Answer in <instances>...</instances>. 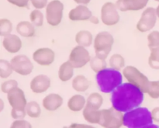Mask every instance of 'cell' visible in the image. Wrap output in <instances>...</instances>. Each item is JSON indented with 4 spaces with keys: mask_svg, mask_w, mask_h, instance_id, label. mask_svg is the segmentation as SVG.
I'll list each match as a JSON object with an SVG mask.
<instances>
[{
    "mask_svg": "<svg viewBox=\"0 0 159 128\" xmlns=\"http://www.w3.org/2000/svg\"><path fill=\"white\" fill-rule=\"evenodd\" d=\"M144 93L141 89L130 82L122 83L111 93L112 107L127 113L141 106L144 101Z\"/></svg>",
    "mask_w": 159,
    "mask_h": 128,
    "instance_id": "cell-1",
    "label": "cell"
},
{
    "mask_svg": "<svg viewBox=\"0 0 159 128\" xmlns=\"http://www.w3.org/2000/svg\"><path fill=\"white\" fill-rule=\"evenodd\" d=\"M152 111L145 107H137L124 113V126L128 128L155 127Z\"/></svg>",
    "mask_w": 159,
    "mask_h": 128,
    "instance_id": "cell-2",
    "label": "cell"
},
{
    "mask_svg": "<svg viewBox=\"0 0 159 128\" xmlns=\"http://www.w3.org/2000/svg\"><path fill=\"white\" fill-rule=\"evenodd\" d=\"M96 80L102 93H112L123 83V75L119 70L107 68L96 73Z\"/></svg>",
    "mask_w": 159,
    "mask_h": 128,
    "instance_id": "cell-3",
    "label": "cell"
},
{
    "mask_svg": "<svg viewBox=\"0 0 159 128\" xmlns=\"http://www.w3.org/2000/svg\"><path fill=\"white\" fill-rule=\"evenodd\" d=\"M114 38L109 32L102 31L97 34L94 39V49L96 55L106 60L111 51Z\"/></svg>",
    "mask_w": 159,
    "mask_h": 128,
    "instance_id": "cell-4",
    "label": "cell"
},
{
    "mask_svg": "<svg viewBox=\"0 0 159 128\" xmlns=\"http://www.w3.org/2000/svg\"><path fill=\"white\" fill-rule=\"evenodd\" d=\"M124 113L112 107L101 110L99 125L105 128H120L124 126Z\"/></svg>",
    "mask_w": 159,
    "mask_h": 128,
    "instance_id": "cell-5",
    "label": "cell"
},
{
    "mask_svg": "<svg viewBox=\"0 0 159 128\" xmlns=\"http://www.w3.org/2000/svg\"><path fill=\"white\" fill-rule=\"evenodd\" d=\"M123 75L128 82L141 89L144 93H146L148 84L150 82L147 76L144 75L134 66H127L123 70Z\"/></svg>",
    "mask_w": 159,
    "mask_h": 128,
    "instance_id": "cell-6",
    "label": "cell"
},
{
    "mask_svg": "<svg viewBox=\"0 0 159 128\" xmlns=\"http://www.w3.org/2000/svg\"><path fill=\"white\" fill-rule=\"evenodd\" d=\"M64 4L59 0H52L46 6V20L49 25L56 26L63 18Z\"/></svg>",
    "mask_w": 159,
    "mask_h": 128,
    "instance_id": "cell-7",
    "label": "cell"
},
{
    "mask_svg": "<svg viewBox=\"0 0 159 128\" xmlns=\"http://www.w3.org/2000/svg\"><path fill=\"white\" fill-rule=\"evenodd\" d=\"M68 61L75 68H81L90 62L91 56L85 47L78 45L71 50Z\"/></svg>",
    "mask_w": 159,
    "mask_h": 128,
    "instance_id": "cell-8",
    "label": "cell"
},
{
    "mask_svg": "<svg viewBox=\"0 0 159 128\" xmlns=\"http://www.w3.org/2000/svg\"><path fill=\"white\" fill-rule=\"evenodd\" d=\"M157 18L156 9L153 7L147 8L141 14V19L137 23V29L142 33L151 30L156 24Z\"/></svg>",
    "mask_w": 159,
    "mask_h": 128,
    "instance_id": "cell-9",
    "label": "cell"
},
{
    "mask_svg": "<svg viewBox=\"0 0 159 128\" xmlns=\"http://www.w3.org/2000/svg\"><path fill=\"white\" fill-rule=\"evenodd\" d=\"M13 71L20 75H28L34 70V64L29 57L24 54H19L10 61Z\"/></svg>",
    "mask_w": 159,
    "mask_h": 128,
    "instance_id": "cell-10",
    "label": "cell"
},
{
    "mask_svg": "<svg viewBox=\"0 0 159 128\" xmlns=\"http://www.w3.org/2000/svg\"><path fill=\"white\" fill-rule=\"evenodd\" d=\"M120 14L118 13L116 4L113 2H106L101 9V20L107 26H114L120 21Z\"/></svg>",
    "mask_w": 159,
    "mask_h": 128,
    "instance_id": "cell-11",
    "label": "cell"
},
{
    "mask_svg": "<svg viewBox=\"0 0 159 128\" xmlns=\"http://www.w3.org/2000/svg\"><path fill=\"white\" fill-rule=\"evenodd\" d=\"M7 99L12 109L26 110V107L27 105L26 96L24 92L18 86L12 89L7 93Z\"/></svg>",
    "mask_w": 159,
    "mask_h": 128,
    "instance_id": "cell-12",
    "label": "cell"
},
{
    "mask_svg": "<svg viewBox=\"0 0 159 128\" xmlns=\"http://www.w3.org/2000/svg\"><path fill=\"white\" fill-rule=\"evenodd\" d=\"M33 59L36 63L41 66H49L54 62L55 53L51 48H39L33 54Z\"/></svg>",
    "mask_w": 159,
    "mask_h": 128,
    "instance_id": "cell-13",
    "label": "cell"
},
{
    "mask_svg": "<svg viewBox=\"0 0 159 128\" xmlns=\"http://www.w3.org/2000/svg\"><path fill=\"white\" fill-rule=\"evenodd\" d=\"M51 79L45 75H38L31 80L30 87L33 93L40 94L45 93L51 87Z\"/></svg>",
    "mask_w": 159,
    "mask_h": 128,
    "instance_id": "cell-14",
    "label": "cell"
},
{
    "mask_svg": "<svg viewBox=\"0 0 159 128\" xmlns=\"http://www.w3.org/2000/svg\"><path fill=\"white\" fill-rule=\"evenodd\" d=\"M149 0H117L116 6L117 9L122 12L127 11H138L143 9Z\"/></svg>",
    "mask_w": 159,
    "mask_h": 128,
    "instance_id": "cell-15",
    "label": "cell"
},
{
    "mask_svg": "<svg viewBox=\"0 0 159 128\" xmlns=\"http://www.w3.org/2000/svg\"><path fill=\"white\" fill-rule=\"evenodd\" d=\"M92 16L91 10L86 6L79 5L70 11L68 18L71 21H85L89 20Z\"/></svg>",
    "mask_w": 159,
    "mask_h": 128,
    "instance_id": "cell-16",
    "label": "cell"
},
{
    "mask_svg": "<svg viewBox=\"0 0 159 128\" xmlns=\"http://www.w3.org/2000/svg\"><path fill=\"white\" fill-rule=\"evenodd\" d=\"M2 46L9 53L16 54L21 49L22 40L18 36L10 34L3 37Z\"/></svg>",
    "mask_w": 159,
    "mask_h": 128,
    "instance_id": "cell-17",
    "label": "cell"
},
{
    "mask_svg": "<svg viewBox=\"0 0 159 128\" xmlns=\"http://www.w3.org/2000/svg\"><path fill=\"white\" fill-rule=\"evenodd\" d=\"M63 104V98L56 93H51L43 98L42 105L48 111H55Z\"/></svg>",
    "mask_w": 159,
    "mask_h": 128,
    "instance_id": "cell-18",
    "label": "cell"
},
{
    "mask_svg": "<svg viewBox=\"0 0 159 128\" xmlns=\"http://www.w3.org/2000/svg\"><path fill=\"white\" fill-rule=\"evenodd\" d=\"M86 105V99L82 95H75L68 101V107L71 111L79 112L83 110Z\"/></svg>",
    "mask_w": 159,
    "mask_h": 128,
    "instance_id": "cell-19",
    "label": "cell"
},
{
    "mask_svg": "<svg viewBox=\"0 0 159 128\" xmlns=\"http://www.w3.org/2000/svg\"><path fill=\"white\" fill-rule=\"evenodd\" d=\"M74 67L69 61L61 64L58 70V78L61 82H68L74 75Z\"/></svg>",
    "mask_w": 159,
    "mask_h": 128,
    "instance_id": "cell-20",
    "label": "cell"
},
{
    "mask_svg": "<svg viewBox=\"0 0 159 128\" xmlns=\"http://www.w3.org/2000/svg\"><path fill=\"white\" fill-rule=\"evenodd\" d=\"M82 115L84 119L89 124H99L100 121L101 110H94L89 106L85 105V108L83 109Z\"/></svg>",
    "mask_w": 159,
    "mask_h": 128,
    "instance_id": "cell-21",
    "label": "cell"
},
{
    "mask_svg": "<svg viewBox=\"0 0 159 128\" xmlns=\"http://www.w3.org/2000/svg\"><path fill=\"white\" fill-rule=\"evenodd\" d=\"M16 32L23 37H31L35 34L34 24L28 21H21L16 25Z\"/></svg>",
    "mask_w": 159,
    "mask_h": 128,
    "instance_id": "cell-22",
    "label": "cell"
},
{
    "mask_svg": "<svg viewBox=\"0 0 159 128\" xmlns=\"http://www.w3.org/2000/svg\"><path fill=\"white\" fill-rule=\"evenodd\" d=\"M73 89L75 90L79 93H83V92L87 91L90 86V82L85 76L82 75H79L75 76V79L71 82Z\"/></svg>",
    "mask_w": 159,
    "mask_h": 128,
    "instance_id": "cell-23",
    "label": "cell"
},
{
    "mask_svg": "<svg viewBox=\"0 0 159 128\" xmlns=\"http://www.w3.org/2000/svg\"><path fill=\"white\" fill-rule=\"evenodd\" d=\"M93 37L91 33L88 30H81L76 34L75 42L78 45L88 48L93 43Z\"/></svg>",
    "mask_w": 159,
    "mask_h": 128,
    "instance_id": "cell-24",
    "label": "cell"
},
{
    "mask_svg": "<svg viewBox=\"0 0 159 128\" xmlns=\"http://www.w3.org/2000/svg\"><path fill=\"white\" fill-rule=\"evenodd\" d=\"M103 103V98L99 93H93L89 96L86 100V105L94 110H99Z\"/></svg>",
    "mask_w": 159,
    "mask_h": 128,
    "instance_id": "cell-25",
    "label": "cell"
},
{
    "mask_svg": "<svg viewBox=\"0 0 159 128\" xmlns=\"http://www.w3.org/2000/svg\"><path fill=\"white\" fill-rule=\"evenodd\" d=\"M26 114L31 118H38L41 114V108L39 103L35 101H31L27 103L26 107Z\"/></svg>",
    "mask_w": 159,
    "mask_h": 128,
    "instance_id": "cell-26",
    "label": "cell"
},
{
    "mask_svg": "<svg viewBox=\"0 0 159 128\" xmlns=\"http://www.w3.org/2000/svg\"><path fill=\"white\" fill-rule=\"evenodd\" d=\"M109 65L110 68L116 70H121L125 66V59L121 54H114L110 57L109 61Z\"/></svg>",
    "mask_w": 159,
    "mask_h": 128,
    "instance_id": "cell-27",
    "label": "cell"
},
{
    "mask_svg": "<svg viewBox=\"0 0 159 128\" xmlns=\"http://www.w3.org/2000/svg\"><path fill=\"white\" fill-rule=\"evenodd\" d=\"M13 71V68L11 65V62H7L4 59L0 60V77L2 79L9 78Z\"/></svg>",
    "mask_w": 159,
    "mask_h": 128,
    "instance_id": "cell-28",
    "label": "cell"
},
{
    "mask_svg": "<svg viewBox=\"0 0 159 128\" xmlns=\"http://www.w3.org/2000/svg\"><path fill=\"white\" fill-rule=\"evenodd\" d=\"M89 63L92 70L93 71H95L96 73H98L99 71L107 68V62H106V60H103V59L97 57L96 55L94 57H93V58H91V61H90Z\"/></svg>",
    "mask_w": 159,
    "mask_h": 128,
    "instance_id": "cell-29",
    "label": "cell"
},
{
    "mask_svg": "<svg viewBox=\"0 0 159 128\" xmlns=\"http://www.w3.org/2000/svg\"><path fill=\"white\" fill-rule=\"evenodd\" d=\"M148 65L152 69L159 70V47L151 49Z\"/></svg>",
    "mask_w": 159,
    "mask_h": 128,
    "instance_id": "cell-30",
    "label": "cell"
},
{
    "mask_svg": "<svg viewBox=\"0 0 159 128\" xmlns=\"http://www.w3.org/2000/svg\"><path fill=\"white\" fill-rule=\"evenodd\" d=\"M151 98L157 99L159 98V81H150L146 93Z\"/></svg>",
    "mask_w": 159,
    "mask_h": 128,
    "instance_id": "cell-31",
    "label": "cell"
},
{
    "mask_svg": "<svg viewBox=\"0 0 159 128\" xmlns=\"http://www.w3.org/2000/svg\"><path fill=\"white\" fill-rule=\"evenodd\" d=\"M30 20L34 26L40 27L43 24V14L39 9H34L30 14Z\"/></svg>",
    "mask_w": 159,
    "mask_h": 128,
    "instance_id": "cell-32",
    "label": "cell"
},
{
    "mask_svg": "<svg viewBox=\"0 0 159 128\" xmlns=\"http://www.w3.org/2000/svg\"><path fill=\"white\" fill-rule=\"evenodd\" d=\"M12 30V24L8 19H1L0 20V35L5 37L11 34Z\"/></svg>",
    "mask_w": 159,
    "mask_h": 128,
    "instance_id": "cell-33",
    "label": "cell"
},
{
    "mask_svg": "<svg viewBox=\"0 0 159 128\" xmlns=\"http://www.w3.org/2000/svg\"><path fill=\"white\" fill-rule=\"evenodd\" d=\"M148 45L150 50L159 47V31H152L148 35Z\"/></svg>",
    "mask_w": 159,
    "mask_h": 128,
    "instance_id": "cell-34",
    "label": "cell"
},
{
    "mask_svg": "<svg viewBox=\"0 0 159 128\" xmlns=\"http://www.w3.org/2000/svg\"><path fill=\"white\" fill-rule=\"evenodd\" d=\"M18 86V82L14 79H9V80L3 82L1 85V90L2 93H8L10 90L14 89L15 87Z\"/></svg>",
    "mask_w": 159,
    "mask_h": 128,
    "instance_id": "cell-35",
    "label": "cell"
},
{
    "mask_svg": "<svg viewBox=\"0 0 159 128\" xmlns=\"http://www.w3.org/2000/svg\"><path fill=\"white\" fill-rule=\"evenodd\" d=\"M10 127L12 128H19V127L30 128L32 127V125H31L28 121H24L23 119H20V120H16V121H15L14 122H12Z\"/></svg>",
    "mask_w": 159,
    "mask_h": 128,
    "instance_id": "cell-36",
    "label": "cell"
},
{
    "mask_svg": "<svg viewBox=\"0 0 159 128\" xmlns=\"http://www.w3.org/2000/svg\"><path fill=\"white\" fill-rule=\"evenodd\" d=\"M26 114V110H16V109H12L11 110V117L15 120H20L25 118Z\"/></svg>",
    "mask_w": 159,
    "mask_h": 128,
    "instance_id": "cell-37",
    "label": "cell"
},
{
    "mask_svg": "<svg viewBox=\"0 0 159 128\" xmlns=\"http://www.w3.org/2000/svg\"><path fill=\"white\" fill-rule=\"evenodd\" d=\"M30 2L36 9H43L48 4V0H30Z\"/></svg>",
    "mask_w": 159,
    "mask_h": 128,
    "instance_id": "cell-38",
    "label": "cell"
},
{
    "mask_svg": "<svg viewBox=\"0 0 159 128\" xmlns=\"http://www.w3.org/2000/svg\"><path fill=\"white\" fill-rule=\"evenodd\" d=\"M9 3L20 8H24L28 6V2L30 0H7Z\"/></svg>",
    "mask_w": 159,
    "mask_h": 128,
    "instance_id": "cell-39",
    "label": "cell"
},
{
    "mask_svg": "<svg viewBox=\"0 0 159 128\" xmlns=\"http://www.w3.org/2000/svg\"><path fill=\"white\" fill-rule=\"evenodd\" d=\"M152 115L154 121H155L156 123H159V107H155L152 110Z\"/></svg>",
    "mask_w": 159,
    "mask_h": 128,
    "instance_id": "cell-40",
    "label": "cell"
},
{
    "mask_svg": "<svg viewBox=\"0 0 159 128\" xmlns=\"http://www.w3.org/2000/svg\"><path fill=\"white\" fill-rule=\"evenodd\" d=\"M89 21L91 22L92 23H93V24H96V25L99 24V18H98L97 16H92L91 18L89 19Z\"/></svg>",
    "mask_w": 159,
    "mask_h": 128,
    "instance_id": "cell-41",
    "label": "cell"
},
{
    "mask_svg": "<svg viewBox=\"0 0 159 128\" xmlns=\"http://www.w3.org/2000/svg\"><path fill=\"white\" fill-rule=\"evenodd\" d=\"M74 1L79 5H87L90 2L91 0H74Z\"/></svg>",
    "mask_w": 159,
    "mask_h": 128,
    "instance_id": "cell-42",
    "label": "cell"
},
{
    "mask_svg": "<svg viewBox=\"0 0 159 128\" xmlns=\"http://www.w3.org/2000/svg\"><path fill=\"white\" fill-rule=\"evenodd\" d=\"M0 102L2 103V105H1V111H2V110H3V107H4V103H3V101H2V99H1V100H0Z\"/></svg>",
    "mask_w": 159,
    "mask_h": 128,
    "instance_id": "cell-43",
    "label": "cell"
},
{
    "mask_svg": "<svg viewBox=\"0 0 159 128\" xmlns=\"http://www.w3.org/2000/svg\"><path fill=\"white\" fill-rule=\"evenodd\" d=\"M156 13H157V16H158V17L159 18V5L158 6V7L156 8Z\"/></svg>",
    "mask_w": 159,
    "mask_h": 128,
    "instance_id": "cell-44",
    "label": "cell"
},
{
    "mask_svg": "<svg viewBox=\"0 0 159 128\" xmlns=\"http://www.w3.org/2000/svg\"><path fill=\"white\" fill-rule=\"evenodd\" d=\"M155 1H156V2H159V0H155Z\"/></svg>",
    "mask_w": 159,
    "mask_h": 128,
    "instance_id": "cell-45",
    "label": "cell"
}]
</instances>
